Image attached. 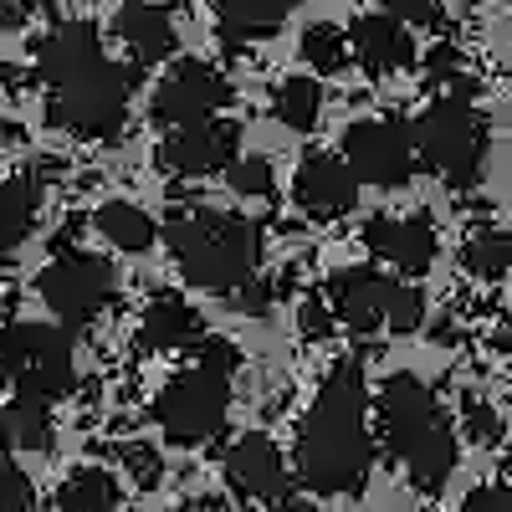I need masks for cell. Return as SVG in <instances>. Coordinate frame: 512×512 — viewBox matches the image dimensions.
I'll return each mask as SVG.
<instances>
[{"instance_id":"cell-1","label":"cell","mask_w":512,"mask_h":512,"mask_svg":"<svg viewBox=\"0 0 512 512\" xmlns=\"http://www.w3.org/2000/svg\"><path fill=\"white\" fill-rule=\"evenodd\" d=\"M369 466H374L369 384H364V364L344 359L328 369L303 431H297L292 472L318 497H354L369 482Z\"/></svg>"},{"instance_id":"cell-2","label":"cell","mask_w":512,"mask_h":512,"mask_svg":"<svg viewBox=\"0 0 512 512\" xmlns=\"http://www.w3.org/2000/svg\"><path fill=\"white\" fill-rule=\"evenodd\" d=\"M374 410H379V436L395 461H405L410 482L420 492H441L456 472V431L441 415L436 395L415 374H390L379 384Z\"/></svg>"},{"instance_id":"cell-3","label":"cell","mask_w":512,"mask_h":512,"mask_svg":"<svg viewBox=\"0 0 512 512\" xmlns=\"http://www.w3.org/2000/svg\"><path fill=\"white\" fill-rule=\"evenodd\" d=\"M164 246L175 256L185 282L205 292H236L251 282L256 256H262V231L246 216H226V210H180L164 221Z\"/></svg>"},{"instance_id":"cell-4","label":"cell","mask_w":512,"mask_h":512,"mask_svg":"<svg viewBox=\"0 0 512 512\" xmlns=\"http://www.w3.org/2000/svg\"><path fill=\"white\" fill-rule=\"evenodd\" d=\"M236 364H241L236 349H226L221 338H200V359L159 390L154 415H159V431L175 446H205L226 431Z\"/></svg>"},{"instance_id":"cell-5","label":"cell","mask_w":512,"mask_h":512,"mask_svg":"<svg viewBox=\"0 0 512 512\" xmlns=\"http://www.w3.org/2000/svg\"><path fill=\"white\" fill-rule=\"evenodd\" d=\"M0 379L21 400H41V405L62 400L77 379L72 333L62 323H11L0 333Z\"/></svg>"},{"instance_id":"cell-6","label":"cell","mask_w":512,"mask_h":512,"mask_svg":"<svg viewBox=\"0 0 512 512\" xmlns=\"http://www.w3.org/2000/svg\"><path fill=\"white\" fill-rule=\"evenodd\" d=\"M410 134H415V159L431 169V175H441L456 190L477 185L482 159H487V123L466 98L431 103L415 118Z\"/></svg>"},{"instance_id":"cell-7","label":"cell","mask_w":512,"mask_h":512,"mask_svg":"<svg viewBox=\"0 0 512 512\" xmlns=\"http://www.w3.org/2000/svg\"><path fill=\"white\" fill-rule=\"evenodd\" d=\"M134 88H139V72L103 57L98 67L72 77L67 88L47 93V118L57 128H67V134H82V139H113L128 118Z\"/></svg>"},{"instance_id":"cell-8","label":"cell","mask_w":512,"mask_h":512,"mask_svg":"<svg viewBox=\"0 0 512 512\" xmlns=\"http://www.w3.org/2000/svg\"><path fill=\"white\" fill-rule=\"evenodd\" d=\"M113 267L103 262V256L93 251H62L57 262L36 277V292H41V303H47L57 313V323L72 333V328H88L108 303H113Z\"/></svg>"},{"instance_id":"cell-9","label":"cell","mask_w":512,"mask_h":512,"mask_svg":"<svg viewBox=\"0 0 512 512\" xmlns=\"http://www.w3.org/2000/svg\"><path fill=\"white\" fill-rule=\"evenodd\" d=\"M344 164L359 185L400 190L415 175V134L400 118H359L344 128Z\"/></svg>"},{"instance_id":"cell-10","label":"cell","mask_w":512,"mask_h":512,"mask_svg":"<svg viewBox=\"0 0 512 512\" xmlns=\"http://www.w3.org/2000/svg\"><path fill=\"white\" fill-rule=\"evenodd\" d=\"M231 103V82L210 67V62H175L164 72V82L154 88V123L164 128H185V123H205V118H216L221 108Z\"/></svg>"},{"instance_id":"cell-11","label":"cell","mask_w":512,"mask_h":512,"mask_svg":"<svg viewBox=\"0 0 512 512\" xmlns=\"http://www.w3.org/2000/svg\"><path fill=\"white\" fill-rule=\"evenodd\" d=\"M241 128L226 123V118H205V123H185V128H169L164 144H159V164L169 175H185V180H200V175H221L231 169L241 154Z\"/></svg>"},{"instance_id":"cell-12","label":"cell","mask_w":512,"mask_h":512,"mask_svg":"<svg viewBox=\"0 0 512 512\" xmlns=\"http://www.w3.org/2000/svg\"><path fill=\"white\" fill-rule=\"evenodd\" d=\"M292 200L303 205V216L313 221H338L359 205V180L354 169L344 164V154H323L308 149L297 159V175H292Z\"/></svg>"},{"instance_id":"cell-13","label":"cell","mask_w":512,"mask_h":512,"mask_svg":"<svg viewBox=\"0 0 512 512\" xmlns=\"http://www.w3.org/2000/svg\"><path fill=\"white\" fill-rule=\"evenodd\" d=\"M226 482L241 497H251V502L277 507L282 497H292V466H287V456H282V446L272 436L251 431V436H241L226 451Z\"/></svg>"},{"instance_id":"cell-14","label":"cell","mask_w":512,"mask_h":512,"mask_svg":"<svg viewBox=\"0 0 512 512\" xmlns=\"http://www.w3.org/2000/svg\"><path fill=\"white\" fill-rule=\"evenodd\" d=\"M103 62V36L93 21H57L36 47V77L52 88H67L72 77H82L88 67Z\"/></svg>"},{"instance_id":"cell-15","label":"cell","mask_w":512,"mask_h":512,"mask_svg":"<svg viewBox=\"0 0 512 512\" xmlns=\"http://www.w3.org/2000/svg\"><path fill=\"white\" fill-rule=\"evenodd\" d=\"M364 246L369 256L400 267L405 277H420L436 262V226L425 216H374L364 226Z\"/></svg>"},{"instance_id":"cell-16","label":"cell","mask_w":512,"mask_h":512,"mask_svg":"<svg viewBox=\"0 0 512 512\" xmlns=\"http://www.w3.org/2000/svg\"><path fill=\"white\" fill-rule=\"evenodd\" d=\"M390 297H395V277H379L374 267H349L328 287L333 318L354 333H374L390 323Z\"/></svg>"},{"instance_id":"cell-17","label":"cell","mask_w":512,"mask_h":512,"mask_svg":"<svg viewBox=\"0 0 512 512\" xmlns=\"http://www.w3.org/2000/svg\"><path fill=\"white\" fill-rule=\"evenodd\" d=\"M349 52L359 57L364 72L384 77V72H400V67L415 62V36H410L405 21L374 11V16H359V21L349 26Z\"/></svg>"},{"instance_id":"cell-18","label":"cell","mask_w":512,"mask_h":512,"mask_svg":"<svg viewBox=\"0 0 512 512\" xmlns=\"http://www.w3.org/2000/svg\"><path fill=\"white\" fill-rule=\"evenodd\" d=\"M113 31L128 52H134L139 67H154L164 62L169 52H175V16H169L164 6H149V0H128V6H118L113 16Z\"/></svg>"},{"instance_id":"cell-19","label":"cell","mask_w":512,"mask_h":512,"mask_svg":"<svg viewBox=\"0 0 512 512\" xmlns=\"http://www.w3.org/2000/svg\"><path fill=\"white\" fill-rule=\"evenodd\" d=\"M200 333H205L200 313L180 292H159L149 303V313H144V328H139L144 349H185V344H200Z\"/></svg>"},{"instance_id":"cell-20","label":"cell","mask_w":512,"mask_h":512,"mask_svg":"<svg viewBox=\"0 0 512 512\" xmlns=\"http://www.w3.org/2000/svg\"><path fill=\"white\" fill-rule=\"evenodd\" d=\"M0 446L6 451H52V405L41 400H11L0 405Z\"/></svg>"},{"instance_id":"cell-21","label":"cell","mask_w":512,"mask_h":512,"mask_svg":"<svg viewBox=\"0 0 512 512\" xmlns=\"http://www.w3.org/2000/svg\"><path fill=\"white\" fill-rule=\"evenodd\" d=\"M93 226H98V236H103L108 246L134 251V256H139V251H149V246L159 241L154 216H149V210H139L134 200H108V205H98Z\"/></svg>"},{"instance_id":"cell-22","label":"cell","mask_w":512,"mask_h":512,"mask_svg":"<svg viewBox=\"0 0 512 512\" xmlns=\"http://www.w3.org/2000/svg\"><path fill=\"white\" fill-rule=\"evenodd\" d=\"M210 6H216V16H221L226 41L236 47V41H246V36H267V31H277V26L292 16L297 0H210Z\"/></svg>"},{"instance_id":"cell-23","label":"cell","mask_w":512,"mask_h":512,"mask_svg":"<svg viewBox=\"0 0 512 512\" xmlns=\"http://www.w3.org/2000/svg\"><path fill=\"white\" fill-rule=\"evenodd\" d=\"M36 210H41V185L31 175L21 180H0V256L16 251L31 226H36Z\"/></svg>"},{"instance_id":"cell-24","label":"cell","mask_w":512,"mask_h":512,"mask_svg":"<svg viewBox=\"0 0 512 512\" xmlns=\"http://www.w3.org/2000/svg\"><path fill=\"white\" fill-rule=\"evenodd\" d=\"M118 502H123V487L103 466H82L57 487V512H118Z\"/></svg>"},{"instance_id":"cell-25","label":"cell","mask_w":512,"mask_h":512,"mask_svg":"<svg viewBox=\"0 0 512 512\" xmlns=\"http://www.w3.org/2000/svg\"><path fill=\"white\" fill-rule=\"evenodd\" d=\"M461 267L466 277H477V282H502L512 272V236L487 226V231H472L461 246Z\"/></svg>"},{"instance_id":"cell-26","label":"cell","mask_w":512,"mask_h":512,"mask_svg":"<svg viewBox=\"0 0 512 512\" xmlns=\"http://www.w3.org/2000/svg\"><path fill=\"white\" fill-rule=\"evenodd\" d=\"M272 113L292 128V134H308V128H318V113H323V88H318V77H287V82H277Z\"/></svg>"},{"instance_id":"cell-27","label":"cell","mask_w":512,"mask_h":512,"mask_svg":"<svg viewBox=\"0 0 512 512\" xmlns=\"http://www.w3.org/2000/svg\"><path fill=\"white\" fill-rule=\"evenodd\" d=\"M297 52H303V62L308 67H318V77H333V72H344L349 67V36L338 31V26H328V21H318V26H308L303 31V41H297Z\"/></svg>"},{"instance_id":"cell-28","label":"cell","mask_w":512,"mask_h":512,"mask_svg":"<svg viewBox=\"0 0 512 512\" xmlns=\"http://www.w3.org/2000/svg\"><path fill=\"white\" fill-rule=\"evenodd\" d=\"M226 185L236 190V195H246V200H267L272 190H277V175H272V164L267 159H236L231 169H226Z\"/></svg>"},{"instance_id":"cell-29","label":"cell","mask_w":512,"mask_h":512,"mask_svg":"<svg viewBox=\"0 0 512 512\" xmlns=\"http://www.w3.org/2000/svg\"><path fill=\"white\" fill-rule=\"evenodd\" d=\"M425 323V297H420V287H410V282H395V297H390V333H415Z\"/></svg>"},{"instance_id":"cell-30","label":"cell","mask_w":512,"mask_h":512,"mask_svg":"<svg viewBox=\"0 0 512 512\" xmlns=\"http://www.w3.org/2000/svg\"><path fill=\"white\" fill-rule=\"evenodd\" d=\"M466 436H472L477 446H492V441H502V420H497V410L487 405V400H466Z\"/></svg>"},{"instance_id":"cell-31","label":"cell","mask_w":512,"mask_h":512,"mask_svg":"<svg viewBox=\"0 0 512 512\" xmlns=\"http://www.w3.org/2000/svg\"><path fill=\"white\" fill-rule=\"evenodd\" d=\"M0 502H11V507H21V512L31 507V477L11 461V451H0Z\"/></svg>"},{"instance_id":"cell-32","label":"cell","mask_w":512,"mask_h":512,"mask_svg":"<svg viewBox=\"0 0 512 512\" xmlns=\"http://www.w3.org/2000/svg\"><path fill=\"white\" fill-rule=\"evenodd\" d=\"M384 16H395L405 26H436L441 6H436V0H384Z\"/></svg>"},{"instance_id":"cell-33","label":"cell","mask_w":512,"mask_h":512,"mask_svg":"<svg viewBox=\"0 0 512 512\" xmlns=\"http://www.w3.org/2000/svg\"><path fill=\"white\" fill-rule=\"evenodd\" d=\"M118 456H123V466H128V472H134L139 482H159V477H164V466H159V451H154V446H139V441H134V446H123Z\"/></svg>"},{"instance_id":"cell-34","label":"cell","mask_w":512,"mask_h":512,"mask_svg":"<svg viewBox=\"0 0 512 512\" xmlns=\"http://www.w3.org/2000/svg\"><path fill=\"white\" fill-rule=\"evenodd\" d=\"M466 512H512V487H477L466 497Z\"/></svg>"},{"instance_id":"cell-35","label":"cell","mask_w":512,"mask_h":512,"mask_svg":"<svg viewBox=\"0 0 512 512\" xmlns=\"http://www.w3.org/2000/svg\"><path fill=\"white\" fill-rule=\"evenodd\" d=\"M231 308H241V313H267V308H272V287H267V282L236 287V292H231Z\"/></svg>"},{"instance_id":"cell-36","label":"cell","mask_w":512,"mask_h":512,"mask_svg":"<svg viewBox=\"0 0 512 512\" xmlns=\"http://www.w3.org/2000/svg\"><path fill=\"white\" fill-rule=\"evenodd\" d=\"M297 323H303V333H308V338H328V313H323V303H318V297H308V303H303Z\"/></svg>"},{"instance_id":"cell-37","label":"cell","mask_w":512,"mask_h":512,"mask_svg":"<svg viewBox=\"0 0 512 512\" xmlns=\"http://www.w3.org/2000/svg\"><path fill=\"white\" fill-rule=\"evenodd\" d=\"M425 67H431L436 77H446V82H451V77H456V47H436L431 57H425Z\"/></svg>"},{"instance_id":"cell-38","label":"cell","mask_w":512,"mask_h":512,"mask_svg":"<svg viewBox=\"0 0 512 512\" xmlns=\"http://www.w3.org/2000/svg\"><path fill=\"white\" fill-rule=\"evenodd\" d=\"M175 512H231L221 497H190V502H180Z\"/></svg>"},{"instance_id":"cell-39","label":"cell","mask_w":512,"mask_h":512,"mask_svg":"<svg viewBox=\"0 0 512 512\" xmlns=\"http://www.w3.org/2000/svg\"><path fill=\"white\" fill-rule=\"evenodd\" d=\"M492 349H497L502 359H512V318H502V323H497V333H492Z\"/></svg>"},{"instance_id":"cell-40","label":"cell","mask_w":512,"mask_h":512,"mask_svg":"<svg viewBox=\"0 0 512 512\" xmlns=\"http://www.w3.org/2000/svg\"><path fill=\"white\" fill-rule=\"evenodd\" d=\"M11 328V297H6V287H0V333Z\"/></svg>"},{"instance_id":"cell-41","label":"cell","mask_w":512,"mask_h":512,"mask_svg":"<svg viewBox=\"0 0 512 512\" xmlns=\"http://www.w3.org/2000/svg\"><path fill=\"white\" fill-rule=\"evenodd\" d=\"M0 512H21V507H11V502H0Z\"/></svg>"},{"instance_id":"cell-42","label":"cell","mask_w":512,"mask_h":512,"mask_svg":"<svg viewBox=\"0 0 512 512\" xmlns=\"http://www.w3.org/2000/svg\"><path fill=\"white\" fill-rule=\"evenodd\" d=\"M507 487H512V477H507Z\"/></svg>"},{"instance_id":"cell-43","label":"cell","mask_w":512,"mask_h":512,"mask_svg":"<svg viewBox=\"0 0 512 512\" xmlns=\"http://www.w3.org/2000/svg\"><path fill=\"white\" fill-rule=\"evenodd\" d=\"M0 6H6V0H0Z\"/></svg>"},{"instance_id":"cell-44","label":"cell","mask_w":512,"mask_h":512,"mask_svg":"<svg viewBox=\"0 0 512 512\" xmlns=\"http://www.w3.org/2000/svg\"><path fill=\"white\" fill-rule=\"evenodd\" d=\"M507 6H512V0H507Z\"/></svg>"}]
</instances>
